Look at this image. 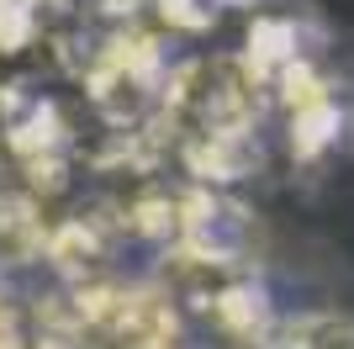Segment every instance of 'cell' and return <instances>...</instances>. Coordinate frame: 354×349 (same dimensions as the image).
Masks as SVG:
<instances>
[{
    "label": "cell",
    "mask_w": 354,
    "mask_h": 349,
    "mask_svg": "<svg viewBox=\"0 0 354 349\" xmlns=\"http://www.w3.org/2000/svg\"><path fill=\"white\" fill-rule=\"evenodd\" d=\"M281 334L291 349H354V318H344V312H301V318L281 323Z\"/></svg>",
    "instance_id": "4"
},
{
    "label": "cell",
    "mask_w": 354,
    "mask_h": 349,
    "mask_svg": "<svg viewBox=\"0 0 354 349\" xmlns=\"http://www.w3.org/2000/svg\"><path fill=\"white\" fill-rule=\"evenodd\" d=\"M175 249L212 265V270H227V276H254L259 260H265V222L233 190L191 186V190H180Z\"/></svg>",
    "instance_id": "1"
},
{
    "label": "cell",
    "mask_w": 354,
    "mask_h": 349,
    "mask_svg": "<svg viewBox=\"0 0 354 349\" xmlns=\"http://www.w3.org/2000/svg\"><path fill=\"white\" fill-rule=\"evenodd\" d=\"M175 154L191 174V186H207V190H227L265 170L259 127H227V132H207V138H185V143H175Z\"/></svg>",
    "instance_id": "2"
},
{
    "label": "cell",
    "mask_w": 354,
    "mask_h": 349,
    "mask_svg": "<svg viewBox=\"0 0 354 349\" xmlns=\"http://www.w3.org/2000/svg\"><path fill=\"white\" fill-rule=\"evenodd\" d=\"M43 249H48L43 206L21 190H0V270L43 260Z\"/></svg>",
    "instance_id": "3"
}]
</instances>
